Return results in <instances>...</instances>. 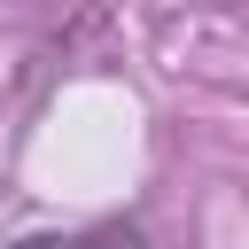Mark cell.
<instances>
[{
    "label": "cell",
    "instance_id": "1",
    "mask_svg": "<svg viewBox=\"0 0 249 249\" xmlns=\"http://www.w3.org/2000/svg\"><path fill=\"white\" fill-rule=\"evenodd\" d=\"M8 249H140V226L132 218H101V226H78V233H23Z\"/></svg>",
    "mask_w": 249,
    "mask_h": 249
}]
</instances>
